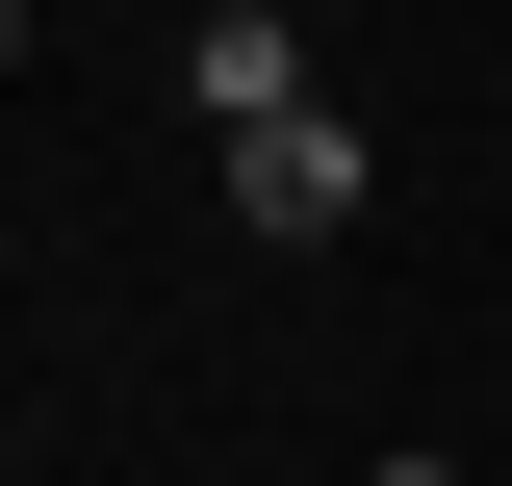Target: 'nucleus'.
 Returning <instances> with one entry per match:
<instances>
[{
    "label": "nucleus",
    "mask_w": 512,
    "mask_h": 486,
    "mask_svg": "<svg viewBox=\"0 0 512 486\" xmlns=\"http://www.w3.org/2000/svg\"><path fill=\"white\" fill-rule=\"evenodd\" d=\"M231 231H359V103H282V128H231Z\"/></svg>",
    "instance_id": "nucleus-1"
},
{
    "label": "nucleus",
    "mask_w": 512,
    "mask_h": 486,
    "mask_svg": "<svg viewBox=\"0 0 512 486\" xmlns=\"http://www.w3.org/2000/svg\"><path fill=\"white\" fill-rule=\"evenodd\" d=\"M180 77H205V128H282V103H333L282 0H205V26H180Z\"/></svg>",
    "instance_id": "nucleus-2"
},
{
    "label": "nucleus",
    "mask_w": 512,
    "mask_h": 486,
    "mask_svg": "<svg viewBox=\"0 0 512 486\" xmlns=\"http://www.w3.org/2000/svg\"><path fill=\"white\" fill-rule=\"evenodd\" d=\"M359 486H461V461H359Z\"/></svg>",
    "instance_id": "nucleus-3"
},
{
    "label": "nucleus",
    "mask_w": 512,
    "mask_h": 486,
    "mask_svg": "<svg viewBox=\"0 0 512 486\" xmlns=\"http://www.w3.org/2000/svg\"><path fill=\"white\" fill-rule=\"evenodd\" d=\"M0 52H26V0H0Z\"/></svg>",
    "instance_id": "nucleus-4"
}]
</instances>
